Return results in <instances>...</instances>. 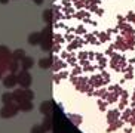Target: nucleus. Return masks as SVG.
Here are the masks:
<instances>
[{
  "mask_svg": "<svg viewBox=\"0 0 135 133\" xmlns=\"http://www.w3.org/2000/svg\"><path fill=\"white\" fill-rule=\"evenodd\" d=\"M34 98V93H33L30 89H18L13 92V101H16L18 104L20 102H24V101H33Z\"/></svg>",
  "mask_w": 135,
  "mask_h": 133,
  "instance_id": "1",
  "label": "nucleus"
},
{
  "mask_svg": "<svg viewBox=\"0 0 135 133\" xmlns=\"http://www.w3.org/2000/svg\"><path fill=\"white\" fill-rule=\"evenodd\" d=\"M52 37H51V27H46L42 31V42H40V46H42V50L43 52H49L52 46Z\"/></svg>",
  "mask_w": 135,
  "mask_h": 133,
  "instance_id": "2",
  "label": "nucleus"
},
{
  "mask_svg": "<svg viewBox=\"0 0 135 133\" xmlns=\"http://www.w3.org/2000/svg\"><path fill=\"white\" fill-rule=\"evenodd\" d=\"M16 77H18V84H20L22 89H28V87L31 86L33 78H31V74H30L27 70H22Z\"/></svg>",
  "mask_w": 135,
  "mask_h": 133,
  "instance_id": "3",
  "label": "nucleus"
},
{
  "mask_svg": "<svg viewBox=\"0 0 135 133\" xmlns=\"http://www.w3.org/2000/svg\"><path fill=\"white\" fill-rule=\"evenodd\" d=\"M18 111H20V108H18L16 105H13V104H8V105H4L3 108H2V111H0V117L2 118H11V117H13V115H16Z\"/></svg>",
  "mask_w": 135,
  "mask_h": 133,
  "instance_id": "4",
  "label": "nucleus"
},
{
  "mask_svg": "<svg viewBox=\"0 0 135 133\" xmlns=\"http://www.w3.org/2000/svg\"><path fill=\"white\" fill-rule=\"evenodd\" d=\"M16 84H18V77H16L15 74H12V73L3 78V86L6 87V89H12Z\"/></svg>",
  "mask_w": 135,
  "mask_h": 133,
  "instance_id": "5",
  "label": "nucleus"
},
{
  "mask_svg": "<svg viewBox=\"0 0 135 133\" xmlns=\"http://www.w3.org/2000/svg\"><path fill=\"white\" fill-rule=\"evenodd\" d=\"M42 42V33H31V34L28 35V43L30 44H40Z\"/></svg>",
  "mask_w": 135,
  "mask_h": 133,
  "instance_id": "6",
  "label": "nucleus"
},
{
  "mask_svg": "<svg viewBox=\"0 0 135 133\" xmlns=\"http://www.w3.org/2000/svg\"><path fill=\"white\" fill-rule=\"evenodd\" d=\"M33 65H34V61H33V58H30V56H25V58L21 61V68H22V70L28 71Z\"/></svg>",
  "mask_w": 135,
  "mask_h": 133,
  "instance_id": "7",
  "label": "nucleus"
},
{
  "mask_svg": "<svg viewBox=\"0 0 135 133\" xmlns=\"http://www.w3.org/2000/svg\"><path fill=\"white\" fill-rule=\"evenodd\" d=\"M51 111H52V104H51V102H49V101L42 102V105H40V112L45 114V115H49Z\"/></svg>",
  "mask_w": 135,
  "mask_h": 133,
  "instance_id": "8",
  "label": "nucleus"
},
{
  "mask_svg": "<svg viewBox=\"0 0 135 133\" xmlns=\"http://www.w3.org/2000/svg\"><path fill=\"white\" fill-rule=\"evenodd\" d=\"M20 111H24V112H28V111L33 110V104L31 101H24V102H20V105H18Z\"/></svg>",
  "mask_w": 135,
  "mask_h": 133,
  "instance_id": "9",
  "label": "nucleus"
},
{
  "mask_svg": "<svg viewBox=\"0 0 135 133\" xmlns=\"http://www.w3.org/2000/svg\"><path fill=\"white\" fill-rule=\"evenodd\" d=\"M51 65H52V58H51V56H48V58H42L39 61V66H40V68H43V70L49 68Z\"/></svg>",
  "mask_w": 135,
  "mask_h": 133,
  "instance_id": "10",
  "label": "nucleus"
},
{
  "mask_svg": "<svg viewBox=\"0 0 135 133\" xmlns=\"http://www.w3.org/2000/svg\"><path fill=\"white\" fill-rule=\"evenodd\" d=\"M12 58L15 59V61H18V62H21V61L25 58V52L22 50V49H16V50L12 53Z\"/></svg>",
  "mask_w": 135,
  "mask_h": 133,
  "instance_id": "11",
  "label": "nucleus"
},
{
  "mask_svg": "<svg viewBox=\"0 0 135 133\" xmlns=\"http://www.w3.org/2000/svg\"><path fill=\"white\" fill-rule=\"evenodd\" d=\"M2 102H3L4 105L12 104L13 102V93H3L2 95Z\"/></svg>",
  "mask_w": 135,
  "mask_h": 133,
  "instance_id": "12",
  "label": "nucleus"
},
{
  "mask_svg": "<svg viewBox=\"0 0 135 133\" xmlns=\"http://www.w3.org/2000/svg\"><path fill=\"white\" fill-rule=\"evenodd\" d=\"M42 127H43L45 132H49V130H51L52 121H51V117H49V115H46V118H45V121H43V124H42Z\"/></svg>",
  "mask_w": 135,
  "mask_h": 133,
  "instance_id": "13",
  "label": "nucleus"
},
{
  "mask_svg": "<svg viewBox=\"0 0 135 133\" xmlns=\"http://www.w3.org/2000/svg\"><path fill=\"white\" fill-rule=\"evenodd\" d=\"M43 21L46 24H51L52 22V11H51V9H46V11L43 12Z\"/></svg>",
  "mask_w": 135,
  "mask_h": 133,
  "instance_id": "14",
  "label": "nucleus"
},
{
  "mask_svg": "<svg viewBox=\"0 0 135 133\" xmlns=\"http://www.w3.org/2000/svg\"><path fill=\"white\" fill-rule=\"evenodd\" d=\"M18 66H20V64H18V61H15V59H13L12 62L9 64V71H11L12 74H15L16 71H18Z\"/></svg>",
  "mask_w": 135,
  "mask_h": 133,
  "instance_id": "15",
  "label": "nucleus"
},
{
  "mask_svg": "<svg viewBox=\"0 0 135 133\" xmlns=\"http://www.w3.org/2000/svg\"><path fill=\"white\" fill-rule=\"evenodd\" d=\"M31 133H45V130H43L42 126H34L31 129Z\"/></svg>",
  "mask_w": 135,
  "mask_h": 133,
  "instance_id": "16",
  "label": "nucleus"
},
{
  "mask_svg": "<svg viewBox=\"0 0 135 133\" xmlns=\"http://www.w3.org/2000/svg\"><path fill=\"white\" fill-rule=\"evenodd\" d=\"M33 2H34L36 4H42V3H43V0H33Z\"/></svg>",
  "mask_w": 135,
  "mask_h": 133,
  "instance_id": "17",
  "label": "nucleus"
},
{
  "mask_svg": "<svg viewBox=\"0 0 135 133\" xmlns=\"http://www.w3.org/2000/svg\"><path fill=\"white\" fill-rule=\"evenodd\" d=\"M8 2H9V0H0V3H3V4H4V3H8Z\"/></svg>",
  "mask_w": 135,
  "mask_h": 133,
  "instance_id": "18",
  "label": "nucleus"
},
{
  "mask_svg": "<svg viewBox=\"0 0 135 133\" xmlns=\"http://www.w3.org/2000/svg\"><path fill=\"white\" fill-rule=\"evenodd\" d=\"M0 78H2V74H0Z\"/></svg>",
  "mask_w": 135,
  "mask_h": 133,
  "instance_id": "19",
  "label": "nucleus"
}]
</instances>
